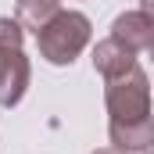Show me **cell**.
<instances>
[{
	"label": "cell",
	"instance_id": "1",
	"mask_svg": "<svg viewBox=\"0 0 154 154\" xmlns=\"http://www.w3.org/2000/svg\"><path fill=\"white\" fill-rule=\"evenodd\" d=\"M90 36H93L90 18H86L82 11H65V7H61V11L54 14V22L36 36L39 57H43L47 65L65 68V65H72L79 54L90 47Z\"/></svg>",
	"mask_w": 154,
	"mask_h": 154
},
{
	"label": "cell",
	"instance_id": "2",
	"mask_svg": "<svg viewBox=\"0 0 154 154\" xmlns=\"http://www.w3.org/2000/svg\"><path fill=\"white\" fill-rule=\"evenodd\" d=\"M104 104L111 122H136L151 115V79L140 65L104 79Z\"/></svg>",
	"mask_w": 154,
	"mask_h": 154
},
{
	"label": "cell",
	"instance_id": "3",
	"mask_svg": "<svg viewBox=\"0 0 154 154\" xmlns=\"http://www.w3.org/2000/svg\"><path fill=\"white\" fill-rule=\"evenodd\" d=\"M29 57L22 54L18 43H0V108H14L22 104L25 90H29Z\"/></svg>",
	"mask_w": 154,
	"mask_h": 154
},
{
	"label": "cell",
	"instance_id": "4",
	"mask_svg": "<svg viewBox=\"0 0 154 154\" xmlns=\"http://www.w3.org/2000/svg\"><path fill=\"white\" fill-rule=\"evenodd\" d=\"M108 140L122 154H140L154 147V115L136 122H108Z\"/></svg>",
	"mask_w": 154,
	"mask_h": 154
},
{
	"label": "cell",
	"instance_id": "5",
	"mask_svg": "<svg viewBox=\"0 0 154 154\" xmlns=\"http://www.w3.org/2000/svg\"><path fill=\"white\" fill-rule=\"evenodd\" d=\"M111 36L118 43H125L129 50H136V54H147L154 43V22L143 11H122L111 22Z\"/></svg>",
	"mask_w": 154,
	"mask_h": 154
},
{
	"label": "cell",
	"instance_id": "6",
	"mask_svg": "<svg viewBox=\"0 0 154 154\" xmlns=\"http://www.w3.org/2000/svg\"><path fill=\"white\" fill-rule=\"evenodd\" d=\"M133 65H136V50H129V47L118 43L115 36L100 39V43L93 47V68L104 79L118 75V72H125V68H133Z\"/></svg>",
	"mask_w": 154,
	"mask_h": 154
},
{
	"label": "cell",
	"instance_id": "7",
	"mask_svg": "<svg viewBox=\"0 0 154 154\" xmlns=\"http://www.w3.org/2000/svg\"><path fill=\"white\" fill-rule=\"evenodd\" d=\"M57 11H61V0H18V4H14V18H18L22 29L32 32V36H39V32L54 22Z\"/></svg>",
	"mask_w": 154,
	"mask_h": 154
},
{
	"label": "cell",
	"instance_id": "8",
	"mask_svg": "<svg viewBox=\"0 0 154 154\" xmlns=\"http://www.w3.org/2000/svg\"><path fill=\"white\" fill-rule=\"evenodd\" d=\"M140 11H143V14L154 22V0H140Z\"/></svg>",
	"mask_w": 154,
	"mask_h": 154
},
{
	"label": "cell",
	"instance_id": "9",
	"mask_svg": "<svg viewBox=\"0 0 154 154\" xmlns=\"http://www.w3.org/2000/svg\"><path fill=\"white\" fill-rule=\"evenodd\" d=\"M93 154H122V151H115V147H100V151H93Z\"/></svg>",
	"mask_w": 154,
	"mask_h": 154
},
{
	"label": "cell",
	"instance_id": "10",
	"mask_svg": "<svg viewBox=\"0 0 154 154\" xmlns=\"http://www.w3.org/2000/svg\"><path fill=\"white\" fill-rule=\"evenodd\" d=\"M147 54H151V61H154V43H151V50H147Z\"/></svg>",
	"mask_w": 154,
	"mask_h": 154
},
{
	"label": "cell",
	"instance_id": "11",
	"mask_svg": "<svg viewBox=\"0 0 154 154\" xmlns=\"http://www.w3.org/2000/svg\"><path fill=\"white\" fill-rule=\"evenodd\" d=\"M143 154H154V147H151V151H143Z\"/></svg>",
	"mask_w": 154,
	"mask_h": 154
}]
</instances>
